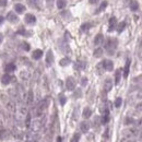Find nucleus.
<instances>
[{
	"label": "nucleus",
	"instance_id": "7",
	"mask_svg": "<svg viewBox=\"0 0 142 142\" xmlns=\"http://www.w3.org/2000/svg\"><path fill=\"white\" fill-rule=\"evenodd\" d=\"M111 89H113V81H111L110 79H106L105 82H104V91L107 93Z\"/></svg>",
	"mask_w": 142,
	"mask_h": 142
},
{
	"label": "nucleus",
	"instance_id": "28",
	"mask_svg": "<svg viewBox=\"0 0 142 142\" xmlns=\"http://www.w3.org/2000/svg\"><path fill=\"white\" fill-rule=\"evenodd\" d=\"M85 68V62L83 61H78L76 63V69H80V70H83Z\"/></svg>",
	"mask_w": 142,
	"mask_h": 142
},
{
	"label": "nucleus",
	"instance_id": "1",
	"mask_svg": "<svg viewBox=\"0 0 142 142\" xmlns=\"http://www.w3.org/2000/svg\"><path fill=\"white\" fill-rule=\"evenodd\" d=\"M117 40L116 38H108L107 42L105 43V49L109 55H113L117 48Z\"/></svg>",
	"mask_w": 142,
	"mask_h": 142
},
{
	"label": "nucleus",
	"instance_id": "41",
	"mask_svg": "<svg viewBox=\"0 0 142 142\" xmlns=\"http://www.w3.org/2000/svg\"><path fill=\"white\" fill-rule=\"evenodd\" d=\"M46 3H47L48 8H51V7H53V3H54V0H46Z\"/></svg>",
	"mask_w": 142,
	"mask_h": 142
},
{
	"label": "nucleus",
	"instance_id": "48",
	"mask_svg": "<svg viewBox=\"0 0 142 142\" xmlns=\"http://www.w3.org/2000/svg\"><path fill=\"white\" fill-rule=\"evenodd\" d=\"M2 41H3V36H2V34L0 33V44L2 43Z\"/></svg>",
	"mask_w": 142,
	"mask_h": 142
},
{
	"label": "nucleus",
	"instance_id": "2",
	"mask_svg": "<svg viewBox=\"0 0 142 142\" xmlns=\"http://www.w3.org/2000/svg\"><path fill=\"white\" fill-rule=\"evenodd\" d=\"M139 134V130L137 128H129V129H126L123 131V136L126 139H131L133 137H136Z\"/></svg>",
	"mask_w": 142,
	"mask_h": 142
},
{
	"label": "nucleus",
	"instance_id": "20",
	"mask_svg": "<svg viewBox=\"0 0 142 142\" xmlns=\"http://www.w3.org/2000/svg\"><path fill=\"white\" fill-rule=\"evenodd\" d=\"M9 132L7 131L6 129H0V139H7L9 138Z\"/></svg>",
	"mask_w": 142,
	"mask_h": 142
},
{
	"label": "nucleus",
	"instance_id": "4",
	"mask_svg": "<svg viewBox=\"0 0 142 142\" xmlns=\"http://www.w3.org/2000/svg\"><path fill=\"white\" fill-rule=\"evenodd\" d=\"M102 65H103V68L104 70L106 71H111L114 69V63L111 60H109V59H106V60H103L102 61Z\"/></svg>",
	"mask_w": 142,
	"mask_h": 142
},
{
	"label": "nucleus",
	"instance_id": "15",
	"mask_svg": "<svg viewBox=\"0 0 142 142\" xmlns=\"http://www.w3.org/2000/svg\"><path fill=\"white\" fill-rule=\"evenodd\" d=\"M130 63H131V60H130V59H127L126 65H125V70H124V77H125V78H127V77H128V74H129Z\"/></svg>",
	"mask_w": 142,
	"mask_h": 142
},
{
	"label": "nucleus",
	"instance_id": "37",
	"mask_svg": "<svg viewBox=\"0 0 142 142\" xmlns=\"http://www.w3.org/2000/svg\"><path fill=\"white\" fill-rule=\"evenodd\" d=\"M32 102H33V92L30 91V92H28V96H27V103L31 104Z\"/></svg>",
	"mask_w": 142,
	"mask_h": 142
},
{
	"label": "nucleus",
	"instance_id": "5",
	"mask_svg": "<svg viewBox=\"0 0 142 142\" xmlns=\"http://www.w3.org/2000/svg\"><path fill=\"white\" fill-rule=\"evenodd\" d=\"M24 21H25V23H26V24L33 25V24H35V23H36V18L33 16V14L28 13V14H26V16H25Z\"/></svg>",
	"mask_w": 142,
	"mask_h": 142
},
{
	"label": "nucleus",
	"instance_id": "39",
	"mask_svg": "<svg viewBox=\"0 0 142 142\" xmlns=\"http://www.w3.org/2000/svg\"><path fill=\"white\" fill-rule=\"evenodd\" d=\"M108 137H109V128H106L105 132H104V134H103V138L104 139H108Z\"/></svg>",
	"mask_w": 142,
	"mask_h": 142
},
{
	"label": "nucleus",
	"instance_id": "13",
	"mask_svg": "<svg viewBox=\"0 0 142 142\" xmlns=\"http://www.w3.org/2000/svg\"><path fill=\"white\" fill-rule=\"evenodd\" d=\"M14 10H16L17 13H24L25 12V6H23L22 3H17L16 6H14Z\"/></svg>",
	"mask_w": 142,
	"mask_h": 142
},
{
	"label": "nucleus",
	"instance_id": "8",
	"mask_svg": "<svg viewBox=\"0 0 142 142\" xmlns=\"http://www.w3.org/2000/svg\"><path fill=\"white\" fill-rule=\"evenodd\" d=\"M7 20H8L9 22H11V23H16V22L19 21V18L14 12H9L8 16H7Z\"/></svg>",
	"mask_w": 142,
	"mask_h": 142
},
{
	"label": "nucleus",
	"instance_id": "45",
	"mask_svg": "<svg viewBox=\"0 0 142 142\" xmlns=\"http://www.w3.org/2000/svg\"><path fill=\"white\" fill-rule=\"evenodd\" d=\"M121 142H137V141L131 140V139H126V138H124V139L121 140Z\"/></svg>",
	"mask_w": 142,
	"mask_h": 142
},
{
	"label": "nucleus",
	"instance_id": "19",
	"mask_svg": "<svg viewBox=\"0 0 142 142\" xmlns=\"http://www.w3.org/2000/svg\"><path fill=\"white\" fill-rule=\"evenodd\" d=\"M70 62H71L70 58H68V57H65V58H62V59H61L60 61H59V65H60L61 67H66V66H68Z\"/></svg>",
	"mask_w": 142,
	"mask_h": 142
},
{
	"label": "nucleus",
	"instance_id": "35",
	"mask_svg": "<svg viewBox=\"0 0 142 142\" xmlns=\"http://www.w3.org/2000/svg\"><path fill=\"white\" fill-rule=\"evenodd\" d=\"M121 103H123V100H121V97H117L116 99V101H115V107H120L121 106Z\"/></svg>",
	"mask_w": 142,
	"mask_h": 142
},
{
	"label": "nucleus",
	"instance_id": "44",
	"mask_svg": "<svg viewBox=\"0 0 142 142\" xmlns=\"http://www.w3.org/2000/svg\"><path fill=\"white\" fill-rule=\"evenodd\" d=\"M86 83H87V79H86V78H83V79L81 80V84L83 85V86H85V85H86Z\"/></svg>",
	"mask_w": 142,
	"mask_h": 142
},
{
	"label": "nucleus",
	"instance_id": "22",
	"mask_svg": "<svg viewBox=\"0 0 142 142\" xmlns=\"http://www.w3.org/2000/svg\"><path fill=\"white\" fill-rule=\"evenodd\" d=\"M66 6H67L66 0H57V8L58 9H63Z\"/></svg>",
	"mask_w": 142,
	"mask_h": 142
},
{
	"label": "nucleus",
	"instance_id": "31",
	"mask_svg": "<svg viewBox=\"0 0 142 142\" xmlns=\"http://www.w3.org/2000/svg\"><path fill=\"white\" fill-rule=\"evenodd\" d=\"M106 7H107V1H103V2L101 3V7H100V8L97 9V11H96V13H99V12L103 11L104 9H105V8H106Z\"/></svg>",
	"mask_w": 142,
	"mask_h": 142
},
{
	"label": "nucleus",
	"instance_id": "16",
	"mask_svg": "<svg viewBox=\"0 0 142 142\" xmlns=\"http://www.w3.org/2000/svg\"><path fill=\"white\" fill-rule=\"evenodd\" d=\"M16 69H17L16 65H13V63H8V65L6 66L4 71H6L7 73H11V72H13V71H16Z\"/></svg>",
	"mask_w": 142,
	"mask_h": 142
},
{
	"label": "nucleus",
	"instance_id": "38",
	"mask_svg": "<svg viewBox=\"0 0 142 142\" xmlns=\"http://www.w3.org/2000/svg\"><path fill=\"white\" fill-rule=\"evenodd\" d=\"M30 126H31V114H28L26 117V127L30 128Z\"/></svg>",
	"mask_w": 142,
	"mask_h": 142
},
{
	"label": "nucleus",
	"instance_id": "6",
	"mask_svg": "<svg viewBox=\"0 0 142 142\" xmlns=\"http://www.w3.org/2000/svg\"><path fill=\"white\" fill-rule=\"evenodd\" d=\"M117 26V19L115 17H111L109 19V23H108V32H113Z\"/></svg>",
	"mask_w": 142,
	"mask_h": 142
},
{
	"label": "nucleus",
	"instance_id": "47",
	"mask_svg": "<svg viewBox=\"0 0 142 142\" xmlns=\"http://www.w3.org/2000/svg\"><path fill=\"white\" fill-rule=\"evenodd\" d=\"M138 137H139V141H142V131H140V132H139Z\"/></svg>",
	"mask_w": 142,
	"mask_h": 142
},
{
	"label": "nucleus",
	"instance_id": "10",
	"mask_svg": "<svg viewBox=\"0 0 142 142\" xmlns=\"http://www.w3.org/2000/svg\"><path fill=\"white\" fill-rule=\"evenodd\" d=\"M48 105H49V100H48V99H45V100H43V101L38 104V106H37V107H38L40 110L43 111V110H45V109L48 107Z\"/></svg>",
	"mask_w": 142,
	"mask_h": 142
},
{
	"label": "nucleus",
	"instance_id": "30",
	"mask_svg": "<svg viewBox=\"0 0 142 142\" xmlns=\"http://www.w3.org/2000/svg\"><path fill=\"white\" fill-rule=\"evenodd\" d=\"M100 125H102V124H101V118H100L99 116H95L94 120H93V126H94V127H99Z\"/></svg>",
	"mask_w": 142,
	"mask_h": 142
},
{
	"label": "nucleus",
	"instance_id": "14",
	"mask_svg": "<svg viewBox=\"0 0 142 142\" xmlns=\"http://www.w3.org/2000/svg\"><path fill=\"white\" fill-rule=\"evenodd\" d=\"M43 56V50L41 49H36L33 51V54H32V57L33 59H35V60H38V59H41Z\"/></svg>",
	"mask_w": 142,
	"mask_h": 142
},
{
	"label": "nucleus",
	"instance_id": "32",
	"mask_svg": "<svg viewBox=\"0 0 142 142\" xmlns=\"http://www.w3.org/2000/svg\"><path fill=\"white\" fill-rule=\"evenodd\" d=\"M21 47H22V49L25 50V51H28V50H30V45H28V43H26V42H22Z\"/></svg>",
	"mask_w": 142,
	"mask_h": 142
},
{
	"label": "nucleus",
	"instance_id": "40",
	"mask_svg": "<svg viewBox=\"0 0 142 142\" xmlns=\"http://www.w3.org/2000/svg\"><path fill=\"white\" fill-rule=\"evenodd\" d=\"M136 110L137 111H142V101L140 103H138V105L136 106Z\"/></svg>",
	"mask_w": 142,
	"mask_h": 142
},
{
	"label": "nucleus",
	"instance_id": "42",
	"mask_svg": "<svg viewBox=\"0 0 142 142\" xmlns=\"http://www.w3.org/2000/svg\"><path fill=\"white\" fill-rule=\"evenodd\" d=\"M80 96H81V90L79 89L76 91V93H74V97H80Z\"/></svg>",
	"mask_w": 142,
	"mask_h": 142
},
{
	"label": "nucleus",
	"instance_id": "3",
	"mask_svg": "<svg viewBox=\"0 0 142 142\" xmlns=\"http://www.w3.org/2000/svg\"><path fill=\"white\" fill-rule=\"evenodd\" d=\"M76 80H74L73 77H68L66 80V87L68 91H73L76 89Z\"/></svg>",
	"mask_w": 142,
	"mask_h": 142
},
{
	"label": "nucleus",
	"instance_id": "23",
	"mask_svg": "<svg viewBox=\"0 0 142 142\" xmlns=\"http://www.w3.org/2000/svg\"><path fill=\"white\" fill-rule=\"evenodd\" d=\"M120 77H121V70H117L115 72V84L119 83V81H120Z\"/></svg>",
	"mask_w": 142,
	"mask_h": 142
},
{
	"label": "nucleus",
	"instance_id": "27",
	"mask_svg": "<svg viewBox=\"0 0 142 142\" xmlns=\"http://www.w3.org/2000/svg\"><path fill=\"white\" fill-rule=\"evenodd\" d=\"M138 8H139V3H138L137 1H132V2H130V9H131L132 11H137Z\"/></svg>",
	"mask_w": 142,
	"mask_h": 142
},
{
	"label": "nucleus",
	"instance_id": "33",
	"mask_svg": "<svg viewBox=\"0 0 142 142\" xmlns=\"http://www.w3.org/2000/svg\"><path fill=\"white\" fill-rule=\"evenodd\" d=\"M80 141V134L79 133H74L72 136V139L70 142H79Z\"/></svg>",
	"mask_w": 142,
	"mask_h": 142
},
{
	"label": "nucleus",
	"instance_id": "18",
	"mask_svg": "<svg viewBox=\"0 0 142 142\" xmlns=\"http://www.w3.org/2000/svg\"><path fill=\"white\" fill-rule=\"evenodd\" d=\"M91 115H92V110H91V108H90V107H85V108L83 109L82 116H83L85 119H87V118L91 117Z\"/></svg>",
	"mask_w": 142,
	"mask_h": 142
},
{
	"label": "nucleus",
	"instance_id": "17",
	"mask_svg": "<svg viewBox=\"0 0 142 142\" xmlns=\"http://www.w3.org/2000/svg\"><path fill=\"white\" fill-rule=\"evenodd\" d=\"M103 42H104V36H103V34H97V35L95 36V38H94V44H95V45H101Z\"/></svg>",
	"mask_w": 142,
	"mask_h": 142
},
{
	"label": "nucleus",
	"instance_id": "24",
	"mask_svg": "<svg viewBox=\"0 0 142 142\" xmlns=\"http://www.w3.org/2000/svg\"><path fill=\"white\" fill-rule=\"evenodd\" d=\"M125 27H126V22H120V23H119L118 25H117V32L118 33H121L124 30H125Z\"/></svg>",
	"mask_w": 142,
	"mask_h": 142
},
{
	"label": "nucleus",
	"instance_id": "36",
	"mask_svg": "<svg viewBox=\"0 0 142 142\" xmlns=\"http://www.w3.org/2000/svg\"><path fill=\"white\" fill-rule=\"evenodd\" d=\"M19 35H26V30L24 27H20L18 30V32H17Z\"/></svg>",
	"mask_w": 142,
	"mask_h": 142
},
{
	"label": "nucleus",
	"instance_id": "25",
	"mask_svg": "<svg viewBox=\"0 0 142 142\" xmlns=\"http://www.w3.org/2000/svg\"><path fill=\"white\" fill-rule=\"evenodd\" d=\"M58 99H59V103H60V105H65V104H66V102H67V97H66V96L61 93V94H59V96H58Z\"/></svg>",
	"mask_w": 142,
	"mask_h": 142
},
{
	"label": "nucleus",
	"instance_id": "49",
	"mask_svg": "<svg viewBox=\"0 0 142 142\" xmlns=\"http://www.w3.org/2000/svg\"><path fill=\"white\" fill-rule=\"evenodd\" d=\"M56 142H62V139H61V137H58L57 138V141Z\"/></svg>",
	"mask_w": 142,
	"mask_h": 142
},
{
	"label": "nucleus",
	"instance_id": "11",
	"mask_svg": "<svg viewBox=\"0 0 142 142\" xmlns=\"http://www.w3.org/2000/svg\"><path fill=\"white\" fill-rule=\"evenodd\" d=\"M80 129H81V131L83 132V133H86L87 131H89V129H90V123L89 121H82L81 124H80Z\"/></svg>",
	"mask_w": 142,
	"mask_h": 142
},
{
	"label": "nucleus",
	"instance_id": "34",
	"mask_svg": "<svg viewBox=\"0 0 142 142\" xmlns=\"http://www.w3.org/2000/svg\"><path fill=\"white\" fill-rule=\"evenodd\" d=\"M134 124V119L133 118H130V117H127L125 119V125H132Z\"/></svg>",
	"mask_w": 142,
	"mask_h": 142
},
{
	"label": "nucleus",
	"instance_id": "26",
	"mask_svg": "<svg viewBox=\"0 0 142 142\" xmlns=\"http://www.w3.org/2000/svg\"><path fill=\"white\" fill-rule=\"evenodd\" d=\"M91 23H84V24H82L81 25V31L82 32H86V31H89L90 28H91Z\"/></svg>",
	"mask_w": 142,
	"mask_h": 142
},
{
	"label": "nucleus",
	"instance_id": "43",
	"mask_svg": "<svg viewBox=\"0 0 142 142\" xmlns=\"http://www.w3.org/2000/svg\"><path fill=\"white\" fill-rule=\"evenodd\" d=\"M8 3V0H0V6L1 7H6Z\"/></svg>",
	"mask_w": 142,
	"mask_h": 142
},
{
	"label": "nucleus",
	"instance_id": "46",
	"mask_svg": "<svg viewBox=\"0 0 142 142\" xmlns=\"http://www.w3.org/2000/svg\"><path fill=\"white\" fill-rule=\"evenodd\" d=\"M100 0H89V2L91 3V4H96V3H99Z\"/></svg>",
	"mask_w": 142,
	"mask_h": 142
},
{
	"label": "nucleus",
	"instance_id": "12",
	"mask_svg": "<svg viewBox=\"0 0 142 142\" xmlns=\"http://www.w3.org/2000/svg\"><path fill=\"white\" fill-rule=\"evenodd\" d=\"M11 81H12V77L10 76V74H8V73L3 74V77L1 78V82H2L3 85H8Z\"/></svg>",
	"mask_w": 142,
	"mask_h": 142
},
{
	"label": "nucleus",
	"instance_id": "21",
	"mask_svg": "<svg viewBox=\"0 0 142 142\" xmlns=\"http://www.w3.org/2000/svg\"><path fill=\"white\" fill-rule=\"evenodd\" d=\"M103 48H101V47H99V48H96L95 50H94V53H93V55H94V57H96V58H100L102 55H103Z\"/></svg>",
	"mask_w": 142,
	"mask_h": 142
},
{
	"label": "nucleus",
	"instance_id": "9",
	"mask_svg": "<svg viewBox=\"0 0 142 142\" xmlns=\"http://www.w3.org/2000/svg\"><path fill=\"white\" fill-rule=\"evenodd\" d=\"M53 62H54V54H53V51L49 49L47 51V55H46V63L48 66H51Z\"/></svg>",
	"mask_w": 142,
	"mask_h": 142
},
{
	"label": "nucleus",
	"instance_id": "50",
	"mask_svg": "<svg viewBox=\"0 0 142 142\" xmlns=\"http://www.w3.org/2000/svg\"><path fill=\"white\" fill-rule=\"evenodd\" d=\"M3 20H4V19H3L2 17H0V24H1V23H2V22H3Z\"/></svg>",
	"mask_w": 142,
	"mask_h": 142
},
{
	"label": "nucleus",
	"instance_id": "29",
	"mask_svg": "<svg viewBox=\"0 0 142 142\" xmlns=\"http://www.w3.org/2000/svg\"><path fill=\"white\" fill-rule=\"evenodd\" d=\"M38 2L40 0H27V3L30 4V7H33V8H36Z\"/></svg>",
	"mask_w": 142,
	"mask_h": 142
}]
</instances>
